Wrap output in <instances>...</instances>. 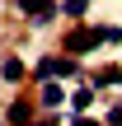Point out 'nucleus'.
Masks as SVG:
<instances>
[{
	"label": "nucleus",
	"mask_w": 122,
	"mask_h": 126,
	"mask_svg": "<svg viewBox=\"0 0 122 126\" xmlns=\"http://www.w3.org/2000/svg\"><path fill=\"white\" fill-rule=\"evenodd\" d=\"M99 42H122V28L103 23V28H75L66 33V56H80V51H94Z\"/></svg>",
	"instance_id": "obj_1"
},
{
	"label": "nucleus",
	"mask_w": 122,
	"mask_h": 126,
	"mask_svg": "<svg viewBox=\"0 0 122 126\" xmlns=\"http://www.w3.org/2000/svg\"><path fill=\"white\" fill-rule=\"evenodd\" d=\"M14 5H19V14H33V23L56 19V0H14Z\"/></svg>",
	"instance_id": "obj_3"
},
{
	"label": "nucleus",
	"mask_w": 122,
	"mask_h": 126,
	"mask_svg": "<svg viewBox=\"0 0 122 126\" xmlns=\"http://www.w3.org/2000/svg\"><path fill=\"white\" fill-rule=\"evenodd\" d=\"M108 126H122V108H113V112H108Z\"/></svg>",
	"instance_id": "obj_10"
},
{
	"label": "nucleus",
	"mask_w": 122,
	"mask_h": 126,
	"mask_svg": "<svg viewBox=\"0 0 122 126\" xmlns=\"http://www.w3.org/2000/svg\"><path fill=\"white\" fill-rule=\"evenodd\" d=\"M38 103H42V108H56V103H61V84H56V79H47V84H42V94H38Z\"/></svg>",
	"instance_id": "obj_6"
},
{
	"label": "nucleus",
	"mask_w": 122,
	"mask_h": 126,
	"mask_svg": "<svg viewBox=\"0 0 122 126\" xmlns=\"http://www.w3.org/2000/svg\"><path fill=\"white\" fill-rule=\"evenodd\" d=\"M75 79L80 75V61H71V56H42L38 61V79Z\"/></svg>",
	"instance_id": "obj_2"
},
{
	"label": "nucleus",
	"mask_w": 122,
	"mask_h": 126,
	"mask_svg": "<svg viewBox=\"0 0 122 126\" xmlns=\"http://www.w3.org/2000/svg\"><path fill=\"white\" fill-rule=\"evenodd\" d=\"M38 126H56V122H38Z\"/></svg>",
	"instance_id": "obj_12"
},
{
	"label": "nucleus",
	"mask_w": 122,
	"mask_h": 126,
	"mask_svg": "<svg viewBox=\"0 0 122 126\" xmlns=\"http://www.w3.org/2000/svg\"><path fill=\"white\" fill-rule=\"evenodd\" d=\"M85 9H89V0H61V14L66 19H85Z\"/></svg>",
	"instance_id": "obj_8"
},
{
	"label": "nucleus",
	"mask_w": 122,
	"mask_h": 126,
	"mask_svg": "<svg viewBox=\"0 0 122 126\" xmlns=\"http://www.w3.org/2000/svg\"><path fill=\"white\" fill-rule=\"evenodd\" d=\"M75 126H99V122H89V117H85V112H80V117H75Z\"/></svg>",
	"instance_id": "obj_11"
},
{
	"label": "nucleus",
	"mask_w": 122,
	"mask_h": 126,
	"mask_svg": "<svg viewBox=\"0 0 122 126\" xmlns=\"http://www.w3.org/2000/svg\"><path fill=\"white\" fill-rule=\"evenodd\" d=\"M5 122H9V126H33V103H24V98H19V103L9 108V117H5Z\"/></svg>",
	"instance_id": "obj_4"
},
{
	"label": "nucleus",
	"mask_w": 122,
	"mask_h": 126,
	"mask_svg": "<svg viewBox=\"0 0 122 126\" xmlns=\"http://www.w3.org/2000/svg\"><path fill=\"white\" fill-rule=\"evenodd\" d=\"M71 108H75V112H89V108H94V89H89V84L75 89V94H71Z\"/></svg>",
	"instance_id": "obj_7"
},
{
	"label": "nucleus",
	"mask_w": 122,
	"mask_h": 126,
	"mask_svg": "<svg viewBox=\"0 0 122 126\" xmlns=\"http://www.w3.org/2000/svg\"><path fill=\"white\" fill-rule=\"evenodd\" d=\"M0 75H5L9 84H19V79H24V61H19V56H5V65H0Z\"/></svg>",
	"instance_id": "obj_5"
},
{
	"label": "nucleus",
	"mask_w": 122,
	"mask_h": 126,
	"mask_svg": "<svg viewBox=\"0 0 122 126\" xmlns=\"http://www.w3.org/2000/svg\"><path fill=\"white\" fill-rule=\"evenodd\" d=\"M99 84H122V70H118V65H108V70H99Z\"/></svg>",
	"instance_id": "obj_9"
}]
</instances>
